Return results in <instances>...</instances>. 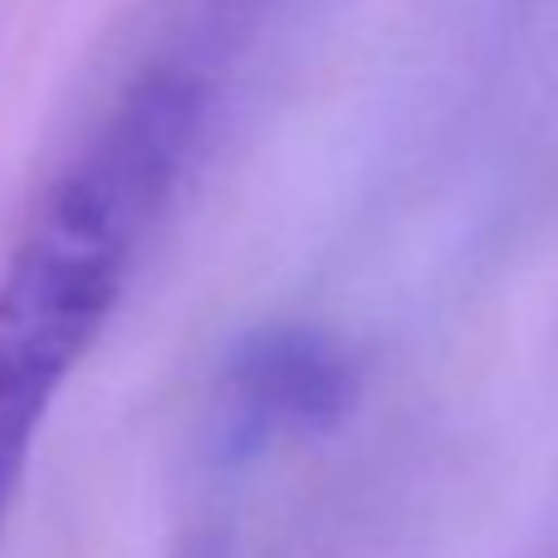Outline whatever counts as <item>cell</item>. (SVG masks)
I'll list each match as a JSON object with an SVG mask.
<instances>
[{"instance_id":"1","label":"cell","mask_w":558,"mask_h":558,"mask_svg":"<svg viewBox=\"0 0 558 558\" xmlns=\"http://www.w3.org/2000/svg\"><path fill=\"white\" fill-rule=\"evenodd\" d=\"M202 133L206 84L182 64H153L29 211L0 270V524L49 407L113 318Z\"/></svg>"},{"instance_id":"2","label":"cell","mask_w":558,"mask_h":558,"mask_svg":"<svg viewBox=\"0 0 558 558\" xmlns=\"http://www.w3.org/2000/svg\"><path fill=\"white\" fill-rule=\"evenodd\" d=\"M357 402V363L333 333L275 324L251 333L221 373V436L251 451L275 436L338 426Z\"/></svg>"}]
</instances>
